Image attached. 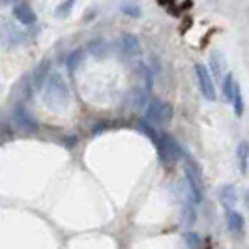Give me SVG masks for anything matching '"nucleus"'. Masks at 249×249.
<instances>
[{"instance_id": "obj_2", "label": "nucleus", "mask_w": 249, "mask_h": 249, "mask_svg": "<svg viewBox=\"0 0 249 249\" xmlns=\"http://www.w3.org/2000/svg\"><path fill=\"white\" fill-rule=\"evenodd\" d=\"M173 107L163 100H152L144 112V120L152 125H167L173 120Z\"/></svg>"}, {"instance_id": "obj_14", "label": "nucleus", "mask_w": 249, "mask_h": 249, "mask_svg": "<svg viewBox=\"0 0 249 249\" xmlns=\"http://www.w3.org/2000/svg\"><path fill=\"white\" fill-rule=\"evenodd\" d=\"M34 73H36V81H34V85H36V87H41V85H43V81H45V79H49V77H47V73H49V62H41L36 68V71H34Z\"/></svg>"}, {"instance_id": "obj_5", "label": "nucleus", "mask_w": 249, "mask_h": 249, "mask_svg": "<svg viewBox=\"0 0 249 249\" xmlns=\"http://www.w3.org/2000/svg\"><path fill=\"white\" fill-rule=\"evenodd\" d=\"M195 73H197V83H199L200 94L208 101H213L215 100V87H213L212 75L208 71V68L202 66V64H197L195 66Z\"/></svg>"}, {"instance_id": "obj_6", "label": "nucleus", "mask_w": 249, "mask_h": 249, "mask_svg": "<svg viewBox=\"0 0 249 249\" xmlns=\"http://www.w3.org/2000/svg\"><path fill=\"white\" fill-rule=\"evenodd\" d=\"M217 197H219V202H221V206L225 208V212H232L236 208L238 193H236V187L232 186V184H225V186L219 187Z\"/></svg>"}, {"instance_id": "obj_11", "label": "nucleus", "mask_w": 249, "mask_h": 249, "mask_svg": "<svg viewBox=\"0 0 249 249\" xmlns=\"http://www.w3.org/2000/svg\"><path fill=\"white\" fill-rule=\"evenodd\" d=\"M234 83H236V79L232 77V73H227L223 77V98H225V101L231 105L232 103V90H234Z\"/></svg>"}, {"instance_id": "obj_15", "label": "nucleus", "mask_w": 249, "mask_h": 249, "mask_svg": "<svg viewBox=\"0 0 249 249\" xmlns=\"http://www.w3.org/2000/svg\"><path fill=\"white\" fill-rule=\"evenodd\" d=\"M75 0H64L58 4V8H56V17H68L70 13H71V8H73Z\"/></svg>"}, {"instance_id": "obj_1", "label": "nucleus", "mask_w": 249, "mask_h": 249, "mask_svg": "<svg viewBox=\"0 0 249 249\" xmlns=\"http://www.w3.org/2000/svg\"><path fill=\"white\" fill-rule=\"evenodd\" d=\"M43 98L51 107H62V105H66V101L70 100L68 87H66V83L58 73H53L47 79V90H45Z\"/></svg>"}, {"instance_id": "obj_9", "label": "nucleus", "mask_w": 249, "mask_h": 249, "mask_svg": "<svg viewBox=\"0 0 249 249\" xmlns=\"http://www.w3.org/2000/svg\"><path fill=\"white\" fill-rule=\"evenodd\" d=\"M120 51L124 56H133L139 53V39L131 34H125L122 39H120Z\"/></svg>"}, {"instance_id": "obj_17", "label": "nucleus", "mask_w": 249, "mask_h": 249, "mask_svg": "<svg viewBox=\"0 0 249 249\" xmlns=\"http://www.w3.org/2000/svg\"><path fill=\"white\" fill-rule=\"evenodd\" d=\"M215 58H217V54L213 53L212 58H210V64H212V71L215 75H221V71H223V64L219 62V60H215Z\"/></svg>"}, {"instance_id": "obj_4", "label": "nucleus", "mask_w": 249, "mask_h": 249, "mask_svg": "<svg viewBox=\"0 0 249 249\" xmlns=\"http://www.w3.org/2000/svg\"><path fill=\"white\" fill-rule=\"evenodd\" d=\"M186 182L187 187L191 191V199L193 202H200L204 197V186H202V175H200V169L197 167V163L193 161L191 158L186 160Z\"/></svg>"}, {"instance_id": "obj_8", "label": "nucleus", "mask_w": 249, "mask_h": 249, "mask_svg": "<svg viewBox=\"0 0 249 249\" xmlns=\"http://www.w3.org/2000/svg\"><path fill=\"white\" fill-rule=\"evenodd\" d=\"M236 160H238V167H240V173L246 175L249 167V142L248 141H242L236 148Z\"/></svg>"}, {"instance_id": "obj_3", "label": "nucleus", "mask_w": 249, "mask_h": 249, "mask_svg": "<svg viewBox=\"0 0 249 249\" xmlns=\"http://www.w3.org/2000/svg\"><path fill=\"white\" fill-rule=\"evenodd\" d=\"M156 146H158L160 160H161L165 165L176 163L182 158V148H180V144H178L171 135H167V133H160V135H158Z\"/></svg>"}, {"instance_id": "obj_16", "label": "nucleus", "mask_w": 249, "mask_h": 249, "mask_svg": "<svg viewBox=\"0 0 249 249\" xmlns=\"http://www.w3.org/2000/svg\"><path fill=\"white\" fill-rule=\"evenodd\" d=\"M184 219L187 221V225H193V221H195V208L191 202H187L184 206Z\"/></svg>"}, {"instance_id": "obj_12", "label": "nucleus", "mask_w": 249, "mask_h": 249, "mask_svg": "<svg viewBox=\"0 0 249 249\" xmlns=\"http://www.w3.org/2000/svg\"><path fill=\"white\" fill-rule=\"evenodd\" d=\"M232 109L236 112V116H242L244 114V98H242V90H240V85L234 83V90H232Z\"/></svg>"}, {"instance_id": "obj_10", "label": "nucleus", "mask_w": 249, "mask_h": 249, "mask_svg": "<svg viewBox=\"0 0 249 249\" xmlns=\"http://www.w3.org/2000/svg\"><path fill=\"white\" fill-rule=\"evenodd\" d=\"M244 215L236 210H232V212H227V229L231 231V232H242L244 231Z\"/></svg>"}, {"instance_id": "obj_13", "label": "nucleus", "mask_w": 249, "mask_h": 249, "mask_svg": "<svg viewBox=\"0 0 249 249\" xmlns=\"http://www.w3.org/2000/svg\"><path fill=\"white\" fill-rule=\"evenodd\" d=\"M120 12L129 15V17H141V6L133 0H125L120 4Z\"/></svg>"}, {"instance_id": "obj_7", "label": "nucleus", "mask_w": 249, "mask_h": 249, "mask_svg": "<svg viewBox=\"0 0 249 249\" xmlns=\"http://www.w3.org/2000/svg\"><path fill=\"white\" fill-rule=\"evenodd\" d=\"M13 17L25 26H30L36 23V13H34V10L30 8V4H26L23 0L13 6Z\"/></svg>"}, {"instance_id": "obj_18", "label": "nucleus", "mask_w": 249, "mask_h": 249, "mask_svg": "<svg viewBox=\"0 0 249 249\" xmlns=\"http://www.w3.org/2000/svg\"><path fill=\"white\" fill-rule=\"evenodd\" d=\"M13 2H17V0H0V4H4V6H10Z\"/></svg>"}]
</instances>
